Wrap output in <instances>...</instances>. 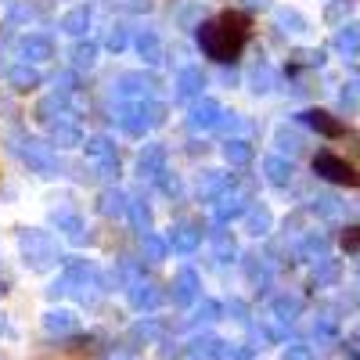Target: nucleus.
I'll list each match as a JSON object with an SVG mask.
<instances>
[{"instance_id": "obj_16", "label": "nucleus", "mask_w": 360, "mask_h": 360, "mask_svg": "<svg viewBox=\"0 0 360 360\" xmlns=\"http://www.w3.org/2000/svg\"><path fill=\"white\" fill-rule=\"evenodd\" d=\"M44 328L51 335H72L76 328H79V321H76V314H69V310H51L47 317H44Z\"/></svg>"}, {"instance_id": "obj_23", "label": "nucleus", "mask_w": 360, "mask_h": 360, "mask_svg": "<svg viewBox=\"0 0 360 360\" xmlns=\"http://www.w3.org/2000/svg\"><path fill=\"white\" fill-rule=\"evenodd\" d=\"M62 29L69 37H83L86 29H90V11L86 8H72V11H65L62 15Z\"/></svg>"}, {"instance_id": "obj_40", "label": "nucleus", "mask_w": 360, "mask_h": 360, "mask_svg": "<svg viewBox=\"0 0 360 360\" xmlns=\"http://www.w3.org/2000/svg\"><path fill=\"white\" fill-rule=\"evenodd\" d=\"M278 22H281V25H295V33L303 29V18H299V15H292V11H281V15H278Z\"/></svg>"}, {"instance_id": "obj_42", "label": "nucleus", "mask_w": 360, "mask_h": 360, "mask_svg": "<svg viewBox=\"0 0 360 360\" xmlns=\"http://www.w3.org/2000/svg\"><path fill=\"white\" fill-rule=\"evenodd\" d=\"M245 4H249V8H266L270 0H245Z\"/></svg>"}, {"instance_id": "obj_20", "label": "nucleus", "mask_w": 360, "mask_h": 360, "mask_svg": "<svg viewBox=\"0 0 360 360\" xmlns=\"http://www.w3.org/2000/svg\"><path fill=\"white\" fill-rule=\"evenodd\" d=\"M86 155L90 159H98V162H115V144L105 137V134H94V137H86Z\"/></svg>"}, {"instance_id": "obj_21", "label": "nucleus", "mask_w": 360, "mask_h": 360, "mask_svg": "<svg viewBox=\"0 0 360 360\" xmlns=\"http://www.w3.org/2000/svg\"><path fill=\"white\" fill-rule=\"evenodd\" d=\"M263 173H266V180H270V184L285 188L288 180H292V162H285V159H278V155H270V159L263 162Z\"/></svg>"}, {"instance_id": "obj_25", "label": "nucleus", "mask_w": 360, "mask_h": 360, "mask_svg": "<svg viewBox=\"0 0 360 360\" xmlns=\"http://www.w3.org/2000/svg\"><path fill=\"white\" fill-rule=\"evenodd\" d=\"M141 249H144V259L148 263H162L166 252H169V242H162L159 234H141Z\"/></svg>"}, {"instance_id": "obj_28", "label": "nucleus", "mask_w": 360, "mask_h": 360, "mask_svg": "<svg viewBox=\"0 0 360 360\" xmlns=\"http://www.w3.org/2000/svg\"><path fill=\"white\" fill-rule=\"evenodd\" d=\"M245 227H249V234H266L270 231V209L266 205H252L245 213Z\"/></svg>"}, {"instance_id": "obj_8", "label": "nucleus", "mask_w": 360, "mask_h": 360, "mask_svg": "<svg viewBox=\"0 0 360 360\" xmlns=\"http://www.w3.org/2000/svg\"><path fill=\"white\" fill-rule=\"evenodd\" d=\"M195 299H198V274H195L191 266H184V270L173 278V303L188 307V303H195Z\"/></svg>"}, {"instance_id": "obj_14", "label": "nucleus", "mask_w": 360, "mask_h": 360, "mask_svg": "<svg viewBox=\"0 0 360 360\" xmlns=\"http://www.w3.org/2000/svg\"><path fill=\"white\" fill-rule=\"evenodd\" d=\"M162 162H166V148L162 144H148L141 152V159H137V169H141V176H159V173H166Z\"/></svg>"}, {"instance_id": "obj_31", "label": "nucleus", "mask_w": 360, "mask_h": 360, "mask_svg": "<svg viewBox=\"0 0 360 360\" xmlns=\"http://www.w3.org/2000/svg\"><path fill=\"white\" fill-rule=\"evenodd\" d=\"M130 220L141 234H148V224H152V209H148L144 202H130Z\"/></svg>"}, {"instance_id": "obj_29", "label": "nucleus", "mask_w": 360, "mask_h": 360, "mask_svg": "<svg viewBox=\"0 0 360 360\" xmlns=\"http://www.w3.org/2000/svg\"><path fill=\"white\" fill-rule=\"evenodd\" d=\"M65 108V101L62 98H58V94H51V98H44L40 105H37V119H40V123H58V119H54V112H62Z\"/></svg>"}, {"instance_id": "obj_39", "label": "nucleus", "mask_w": 360, "mask_h": 360, "mask_svg": "<svg viewBox=\"0 0 360 360\" xmlns=\"http://www.w3.org/2000/svg\"><path fill=\"white\" fill-rule=\"evenodd\" d=\"M220 317V303H213V299H205V303L198 307V321H217Z\"/></svg>"}, {"instance_id": "obj_15", "label": "nucleus", "mask_w": 360, "mask_h": 360, "mask_svg": "<svg viewBox=\"0 0 360 360\" xmlns=\"http://www.w3.org/2000/svg\"><path fill=\"white\" fill-rule=\"evenodd\" d=\"M303 123H307V127H314V130H317V134H324V137H339V134H342V123H339V119H332V115L321 112V108L303 112Z\"/></svg>"}, {"instance_id": "obj_24", "label": "nucleus", "mask_w": 360, "mask_h": 360, "mask_svg": "<svg viewBox=\"0 0 360 360\" xmlns=\"http://www.w3.org/2000/svg\"><path fill=\"white\" fill-rule=\"evenodd\" d=\"M224 155H227L231 166H245V162H252V144L242 141V137H234V141L224 144Z\"/></svg>"}, {"instance_id": "obj_13", "label": "nucleus", "mask_w": 360, "mask_h": 360, "mask_svg": "<svg viewBox=\"0 0 360 360\" xmlns=\"http://www.w3.org/2000/svg\"><path fill=\"white\" fill-rule=\"evenodd\" d=\"M198 242H202V231L191 227V224H176V227L169 231V245H173L176 252H195Z\"/></svg>"}, {"instance_id": "obj_19", "label": "nucleus", "mask_w": 360, "mask_h": 360, "mask_svg": "<svg viewBox=\"0 0 360 360\" xmlns=\"http://www.w3.org/2000/svg\"><path fill=\"white\" fill-rule=\"evenodd\" d=\"M224 346L227 342H220L217 335H202V339L191 342V356L195 360H220L224 356Z\"/></svg>"}, {"instance_id": "obj_18", "label": "nucleus", "mask_w": 360, "mask_h": 360, "mask_svg": "<svg viewBox=\"0 0 360 360\" xmlns=\"http://www.w3.org/2000/svg\"><path fill=\"white\" fill-rule=\"evenodd\" d=\"M98 209L105 217H127L130 213V198L123 195V191H101V198H98Z\"/></svg>"}, {"instance_id": "obj_36", "label": "nucleus", "mask_w": 360, "mask_h": 360, "mask_svg": "<svg viewBox=\"0 0 360 360\" xmlns=\"http://www.w3.org/2000/svg\"><path fill=\"white\" fill-rule=\"evenodd\" d=\"M69 90H76V76L72 72H62V76L54 79V94L62 98V94H69Z\"/></svg>"}, {"instance_id": "obj_1", "label": "nucleus", "mask_w": 360, "mask_h": 360, "mask_svg": "<svg viewBox=\"0 0 360 360\" xmlns=\"http://www.w3.org/2000/svg\"><path fill=\"white\" fill-rule=\"evenodd\" d=\"M245 40H249V18L242 11H224L220 18L198 25L202 51L213 58V62H220V65L238 62V54H242Z\"/></svg>"}, {"instance_id": "obj_22", "label": "nucleus", "mask_w": 360, "mask_h": 360, "mask_svg": "<svg viewBox=\"0 0 360 360\" xmlns=\"http://www.w3.org/2000/svg\"><path fill=\"white\" fill-rule=\"evenodd\" d=\"M8 83L15 86V90H33V86H40V72L33 69V65H15L11 72H8Z\"/></svg>"}, {"instance_id": "obj_6", "label": "nucleus", "mask_w": 360, "mask_h": 360, "mask_svg": "<svg viewBox=\"0 0 360 360\" xmlns=\"http://www.w3.org/2000/svg\"><path fill=\"white\" fill-rule=\"evenodd\" d=\"M220 119H224V108H220L213 98H202V101L191 105L188 123H191L195 130H213V127H220Z\"/></svg>"}, {"instance_id": "obj_26", "label": "nucleus", "mask_w": 360, "mask_h": 360, "mask_svg": "<svg viewBox=\"0 0 360 360\" xmlns=\"http://www.w3.org/2000/svg\"><path fill=\"white\" fill-rule=\"evenodd\" d=\"M137 51H141L144 62H152V65L162 62V44H159L155 33H141V37H137Z\"/></svg>"}, {"instance_id": "obj_38", "label": "nucleus", "mask_w": 360, "mask_h": 360, "mask_svg": "<svg viewBox=\"0 0 360 360\" xmlns=\"http://www.w3.org/2000/svg\"><path fill=\"white\" fill-rule=\"evenodd\" d=\"M342 249H349V252L360 249V227H346L342 231Z\"/></svg>"}, {"instance_id": "obj_35", "label": "nucleus", "mask_w": 360, "mask_h": 360, "mask_svg": "<svg viewBox=\"0 0 360 360\" xmlns=\"http://www.w3.org/2000/svg\"><path fill=\"white\" fill-rule=\"evenodd\" d=\"M127 44H130V37H127V29H123V25H115L112 33H108V47H112V51H123Z\"/></svg>"}, {"instance_id": "obj_12", "label": "nucleus", "mask_w": 360, "mask_h": 360, "mask_svg": "<svg viewBox=\"0 0 360 360\" xmlns=\"http://www.w3.org/2000/svg\"><path fill=\"white\" fill-rule=\"evenodd\" d=\"M159 299H162V292H159L152 281H134V285H130V303H134V310H155Z\"/></svg>"}, {"instance_id": "obj_11", "label": "nucleus", "mask_w": 360, "mask_h": 360, "mask_svg": "<svg viewBox=\"0 0 360 360\" xmlns=\"http://www.w3.org/2000/svg\"><path fill=\"white\" fill-rule=\"evenodd\" d=\"M202 86H205L202 69H184V72L176 76V90H173V98H176V101H188V98L202 94Z\"/></svg>"}, {"instance_id": "obj_17", "label": "nucleus", "mask_w": 360, "mask_h": 360, "mask_svg": "<svg viewBox=\"0 0 360 360\" xmlns=\"http://www.w3.org/2000/svg\"><path fill=\"white\" fill-rule=\"evenodd\" d=\"M76 148V144H83V134H79V127L76 123H65V119H58V123L51 127V148Z\"/></svg>"}, {"instance_id": "obj_34", "label": "nucleus", "mask_w": 360, "mask_h": 360, "mask_svg": "<svg viewBox=\"0 0 360 360\" xmlns=\"http://www.w3.org/2000/svg\"><path fill=\"white\" fill-rule=\"evenodd\" d=\"M134 339H144V342L159 339V324H155V321H141V324L134 328Z\"/></svg>"}, {"instance_id": "obj_10", "label": "nucleus", "mask_w": 360, "mask_h": 360, "mask_svg": "<svg viewBox=\"0 0 360 360\" xmlns=\"http://www.w3.org/2000/svg\"><path fill=\"white\" fill-rule=\"evenodd\" d=\"M22 58H29V62H47V58H54V44H51V37H44V33H29V37H22Z\"/></svg>"}, {"instance_id": "obj_33", "label": "nucleus", "mask_w": 360, "mask_h": 360, "mask_svg": "<svg viewBox=\"0 0 360 360\" xmlns=\"http://www.w3.org/2000/svg\"><path fill=\"white\" fill-rule=\"evenodd\" d=\"M339 47L342 51H356L360 47V25H346L339 33Z\"/></svg>"}, {"instance_id": "obj_41", "label": "nucleus", "mask_w": 360, "mask_h": 360, "mask_svg": "<svg viewBox=\"0 0 360 360\" xmlns=\"http://www.w3.org/2000/svg\"><path fill=\"white\" fill-rule=\"evenodd\" d=\"M285 360H310V356H307V349H299V346H292V349L285 353Z\"/></svg>"}, {"instance_id": "obj_2", "label": "nucleus", "mask_w": 360, "mask_h": 360, "mask_svg": "<svg viewBox=\"0 0 360 360\" xmlns=\"http://www.w3.org/2000/svg\"><path fill=\"white\" fill-rule=\"evenodd\" d=\"M162 105H155V101H127V105H119V112H115V123L123 127L130 137H144L152 127H159L162 123Z\"/></svg>"}, {"instance_id": "obj_32", "label": "nucleus", "mask_w": 360, "mask_h": 360, "mask_svg": "<svg viewBox=\"0 0 360 360\" xmlns=\"http://www.w3.org/2000/svg\"><path fill=\"white\" fill-rule=\"evenodd\" d=\"M213 242H217V256H220V259L238 256V245H234V238H231V234H224V231H220V234L213 238Z\"/></svg>"}, {"instance_id": "obj_5", "label": "nucleus", "mask_w": 360, "mask_h": 360, "mask_svg": "<svg viewBox=\"0 0 360 360\" xmlns=\"http://www.w3.org/2000/svg\"><path fill=\"white\" fill-rule=\"evenodd\" d=\"M22 159L33 166V169H40L44 176L54 173V148L44 144V141H37V137H25L22 141Z\"/></svg>"}, {"instance_id": "obj_27", "label": "nucleus", "mask_w": 360, "mask_h": 360, "mask_svg": "<svg viewBox=\"0 0 360 360\" xmlns=\"http://www.w3.org/2000/svg\"><path fill=\"white\" fill-rule=\"evenodd\" d=\"M54 227L58 231H65L72 242H79L83 238V220L76 217V213H69V209H62V213H54Z\"/></svg>"}, {"instance_id": "obj_3", "label": "nucleus", "mask_w": 360, "mask_h": 360, "mask_svg": "<svg viewBox=\"0 0 360 360\" xmlns=\"http://www.w3.org/2000/svg\"><path fill=\"white\" fill-rule=\"evenodd\" d=\"M22 256L33 270H47L58 263V242L51 231H25L22 234Z\"/></svg>"}, {"instance_id": "obj_4", "label": "nucleus", "mask_w": 360, "mask_h": 360, "mask_svg": "<svg viewBox=\"0 0 360 360\" xmlns=\"http://www.w3.org/2000/svg\"><path fill=\"white\" fill-rule=\"evenodd\" d=\"M314 169H317L324 180H332V184H349V188H360V173H356L346 159H339V155H332V152H321V155L314 159Z\"/></svg>"}, {"instance_id": "obj_7", "label": "nucleus", "mask_w": 360, "mask_h": 360, "mask_svg": "<svg viewBox=\"0 0 360 360\" xmlns=\"http://www.w3.org/2000/svg\"><path fill=\"white\" fill-rule=\"evenodd\" d=\"M249 209H252V205H249V195H245V191H224L220 202H217V220L227 224V220H234V217H245Z\"/></svg>"}, {"instance_id": "obj_30", "label": "nucleus", "mask_w": 360, "mask_h": 360, "mask_svg": "<svg viewBox=\"0 0 360 360\" xmlns=\"http://www.w3.org/2000/svg\"><path fill=\"white\" fill-rule=\"evenodd\" d=\"M72 62H76V69H90V65L98 62V44H76Z\"/></svg>"}, {"instance_id": "obj_37", "label": "nucleus", "mask_w": 360, "mask_h": 360, "mask_svg": "<svg viewBox=\"0 0 360 360\" xmlns=\"http://www.w3.org/2000/svg\"><path fill=\"white\" fill-rule=\"evenodd\" d=\"M274 310H278L285 321H292V317L299 314V303H295V299H278V303H274Z\"/></svg>"}, {"instance_id": "obj_9", "label": "nucleus", "mask_w": 360, "mask_h": 360, "mask_svg": "<svg viewBox=\"0 0 360 360\" xmlns=\"http://www.w3.org/2000/svg\"><path fill=\"white\" fill-rule=\"evenodd\" d=\"M155 79L152 76H141V72H127L123 79H119V94L130 98V101H144L148 94H152Z\"/></svg>"}]
</instances>
